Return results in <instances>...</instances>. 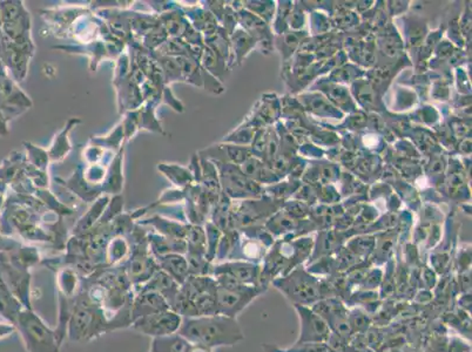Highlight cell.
<instances>
[{
	"label": "cell",
	"instance_id": "obj_6",
	"mask_svg": "<svg viewBox=\"0 0 472 352\" xmlns=\"http://www.w3.org/2000/svg\"><path fill=\"white\" fill-rule=\"evenodd\" d=\"M261 292L262 289H258V287H252L246 290H229L218 285L216 314L235 317L236 314L242 312Z\"/></svg>",
	"mask_w": 472,
	"mask_h": 352
},
{
	"label": "cell",
	"instance_id": "obj_10",
	"mask_svg": "<svg viewBox=\"0 0 472 352\" xmlns=\"http://www.w3.org/2000/svg\"><path fill=\"white\" fill-rule=\"evenodd\" d=\"M278 352H337L326 346L323 343H307V344H295L292 349L279 350Z\"/></svg>",
	"mask_w": 472,
	"mask_h": 352
},
{
	"label": "cell",
	"instance_id": "obj_8",
	"mask_svg": "<svg viewBox=\"0 0 472 352\" xmlns=\"http://www.w3.org/2000/svg\"><path fill=\"white\" fill-rule=\"evenodd\" d=\"M163 267L166 274L177 283H184L187 280L188 263L179 255H167L166 258H163Z\"/></svg>",
	"mask_w": 472,
	"mask_h": 352
},
{
	"label": "cell",
	"instance_id": "obj_5",
	"mask_svg": "<svg viewBox=\"0 0 472 352\" xmlns=\"http://www.w3.org/2000/svg\"><path fill=\"white\" fill-rule=\"evenodd\" d=\"M301 321V331L295 344L307 343H324L329 341L330 328L326 319H323L313 309L306 305H295Z\"/></svg>",
	"mask_w": 472,
	"mask_h": 352
},
{
	"label": "cell",
	"instance_id": "obj_4",
	"mask_svg": "<svg viewBox=\"0 0 472 352\" xmlns=\"http://www.w3.org/2000/svg\"><path fill=\"white\" fill-rule=\"evenodd\" d=\"M276 288L287 296L295 305H309L317 301L321 287L314 278L306 275H294L276 283Z\"/></svg>",
	"mask_w": 472,
	"mask_h": 352
},
{
	"label": "cell",
	"instance_id": "obj_2",
	"mask_svg": "<svg viewBox=\"0 0 472 352\" xmlns=\"http://www.w3.org/2000/svg\"><path fill=\"white\" fill-rule=\"evenodd\" d=\"M16 323L28 352H59L62 341L58 334L52 331L31 310L19 312Z\"/></svg>",
	"mask_w": 472,
	"mask_h": 352
},
{
	"label": "cell",
	"instance_id": "obj_1",
	"mask_svg": "<svg viewBox=\"0 0 472 352\" xmlns=\"http://www.w3.org/2000/svg\"><path fill=\"white\" fill-rule=\"evenodd\" d=\"M177 334L190 342L209 349L215 346H235L245 339L235 317L219 314L182 319Z\"/></svg>",
	"mask_w": 472,
	"mask_h": 352
},
{
	"label": "cell",
	"instance_id": "obj_9",
	"mask_svg": "<svg viewBox=\"0 0 472 352\" xmlns=\"http://www.w3.org/2000/svg\"><path fill=\"white\" fill-rule=\"evenodd\" d=\"M220 274L229 275L231 277L238 280L241 283H254L255 282V270L254 268L249 267V265H229L228 269L222 271Z\"/></svg>",
	"mask_w": 472,
	"mask_h": 352
},
{
	"label": "cell",
	"instance_id": "obj_7",
	"mask_svg": "<svg viewBox=\"0 0 472 352\" xmlns=\"http://www.w3.org/2000/svg\"><path fill=\"white\" fill-rule=\"evenodd\" d=\"M168 309H170V304L159 292H152V290H141V294L136 297L134 303H132L131 319L133 322L134 319L143 317V316L150 315L154 312H163Z\"/></svg>",
	"mask_w": 472,
	"mask_h": 352
},
{
	"label": "cell",
	"instance_id": "obj_3",
	"mask_svg": "<svg viewBox=\"0 0 472 352\" xmlns=\"http://www.w3.org/2000/svg\"><path fill=\"white\" fill-rule=\"evenodd\" d=\"M182 319H184L177 312L168 309L134 319L131 323V326L143 335L159 339L177 334L182 324Z\"/></svg>",
	"mask_w": 472,
	"mask_h": 352
}]
</instances>
